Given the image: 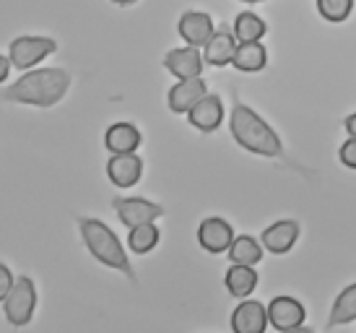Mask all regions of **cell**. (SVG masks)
Wrapping results in <instances>:
<instances>
[{
    "instance_id": "1",
    "label": "cell",
    "mask_w": 356,
    "mask_h": 333,
    "mask_svg": "<svg viewBox=\"0 0 356 333\" xmlns=\"http://www.w3.org/2000/svg\"><path fill=\"white\" fill-rule=\"evenodd\" d=\"M70 88V73L65 68H40L24 73L13 86L3 91L6 102L29 107H55Z\"/></svg>"
},
{
    "instance_id": "2",
    "label": "cell",
    "mask_w": 356,
    "mask_h": 333,
    "mask_svg": "<svg viewBox=\"0 0 356 333\" xmlns=\"http://www.w3.org/2000/svg\"><path fill=\"white\" fill-rule=\"evenodd\" d=\"M229 127H232L234 141L245 151H250V154H257V157H266V159L284 157V141H281V136L257 115L255 109L248 107L239 99H234Z\"/></svg>"
},
{
    "instance_id": "3",
    "label": "cell",
    "mask_w": 356,
    "mask_h": 333,
    "mask_svg": "<svg viewBox=\"0 0 356 333\" xmlns=\"http://www.w3.org/2000/svg\"><path fill=\"white\" fill-rule=\"evenodd\" d=\"M79 232H81V240H83V245L89 250L102 265H107L112 271H120V274L125 276L128 281H138L136 279V271H133V265H130V258L125 253V247L122 242L118 240V235L109 229L102 219H89V216H79Z\"/></svg>"
},
{
    "instance_id": "4",
    "label": "cell",
    "mask_w": 356,
    "mask_h": 333,
    "mask_svg": "<svg viewBox=\"0 0 356 333\" xmlns=\"http://www.w3.org/2000/svg\"><path fill=\"white\" fill-rule=\"evenodd\" d=\"M34 304H37V289L29 276H19L13 286H10L8 297L3 300V313L10 325H26L34 315Z\"/></svg>"
},
{
    "instance_id": "5",
    "label": "cell",
    "mask_w": 356,
    "mask_h": 333,
    "mask_svg": "<svg viewBox=\"0 0 356 333\" xmlns=\"http://www.w3.org/2000/svg\"><path fill=\"white\" fill-rule=\"evenodd\" d=\"M55 49H58V42L50 37H19V40L10 42L8 58L13 63V68L29 70L31 65H37L47 55H52Z\"/></svg>"
},
{
    "instance_id": "6",
    "label": "cell",
    "mask_w": 356,
    "mask_h": 333,
    "mask_svg": "<svg viewBox=\"0 0 356 333\" xmlns=\"http://www.w3.org/2000/svg\"><path fill=\"white\" fill-rule=\"evenodd\" d=\"M305 315H307L305 304L299 302V300H294V297H286V294L270 300V304H268V320H270V325L281 333L302 331Z\"/></svg>"
},
{
    "instance_id": "7",
    "label": "cell",
    "mask_w": 356,
    "mask_h": 333,
    "mask_svg": "<svg viewBox=\"0 0 356 333\" xmlns=\"http://www.w3.org/2000/svg\"><path fill=\"white\" fill-rule=\"evenodd\" d=\"M112 208L118 211V219L128 229L156 222L159 216H164V206L146 201V198H112Z\"/></svg>"
},
{
    "instance_id": "8",
    "label": "cell",
    "mask_w": 356,
    "mask_h": 333,
    "mask_svg": "<svg viewBox=\"0 0 356 333\" xmlns=\"http://www.w3.org/2000/svg\"><path fill=\"white\" fill-rule=\"evenodd\" d=\"M198 242L206 253H227L229 245L234 242V229L227 219L221 216H211V219H203L198 226Z\"/></svg>"
},
{
    "instance_id": "9",
    "label": "cell",
    "mask_w": 356,
    "mask_h": 333,
    "mask_svg": "<svg viewBox=\"0 0 356 333\" xmlns=\"http://www.w3.org/2000/svg\"><path fill=\"white\" fill-rule=\"evenodd\" d=\"M206 94H208V86L200 76H195V79H177V84L169 88V97H167L169 109L175 115H188L190 109L195 107Z\"/></svg>"
},
{
    "instance_id": "10",
    "label": "cell",
    "mask_w": 356,
    "mask_h": 333,
    "mask_svg": "<svg viewBox=\"0 0 356 333\" xmlns=\"http://www.w3.org/2000/svg\"><path fill=\"white\" fill-rule=\"evenodd\" d=\"M270 325L268 320V307L257 300H248L239 302L232 313V331L234 333H263Z\"/></svg>"
},
{
    "instance_id": "11",
    "label": "cell",
    "mask_w": 356,
    "mask_h": 333,
    "mask_svg": "<svg viewBox=\"0 0 356 333\" xmlns=\"http://www.w3.org/2000/svg\"><path fill=\"white\" fill-rule=\"evenodd\" d=\"M177 31L179 37L193 45V47H206L208 40L213 37V19L203 13V10H188V13H182L179 16V24H177Z\"/></svg>"
},
{
    "instance_id": "12",
    "label": "cell",
    "mask_w": 356,
    "mask_h": 333,
    "mask_svg": "<svg viewBox=\"0 0 356 333\" xmlns=\"http://www.w3.org/2000/svg\"><path fill=\"white\" fill-rule=\"evenodd\" d=\"M203 55H200L198 47H177V49H169L164 55V68L175 76V79H195L203 73Z\"/></svg>"
},
{
    "instance_id": "13",
    "label": "cell",
    "mask_w": 356,
    "mask_h": 333,
    "mask_svg": "<svg viewBox=\"0 0 356 333\" xmlns=\"http://www.w3.org/2000/svg\"><path fill=\"white\" fill-rule=\"evenodd\" d=\"M143 175V159L136 151L128 154H112L107 162V177L118 187H133Z\"/></svg>"
},
{
    "instance_id": "14",
    "label": "cell",
    "mask_w": 356,
    "mask_h": 333,
    "mask_svg": "<svg viewBox=\"0 0 356 333\" xmlns=\"http://www.w3.org/2000/svg\"><path fill=\"white\" fill-rule=\"evenodd\" d=\"M237 37L234 31H229V26H221V29L213 31V37L208 40V45L203 47V60L213 68H224L234 60V52H237Z\"/></svg>"
},
{
    "instance_id": "15",
    "label": "cell",
    "mask_w": 356,
    "mask_h": 333,
    "mask_svg": "<svg viewBox=\"0 0 356 333\" xmlns=\"http://www.w3.org/2000/svg\"><path fill=\"white\" fill-rule=\"evenodd\" d=\"M188 120L200 133H213L224 120V102L218 94H206L195 107L188 112Z\"/></svg>"
},
{
    "instance_id": "16",
    "label": "cell",
    "mask_w": 356,
    "mask_h": 333,
    "mask_svg": "<svg viewBox=\"0 0 356 333\" xmlns=\"http://www.w3.org/2000/svg\"><path fill=\"white\" fill-rule=\"evenodd\" d=\"M297 240H299V224L294 219H281L276 224L266 226V232H263V247L273 255L289 253L291 247L297 245Z\"/></svg>"
},
{
    "instance_id": "17",
    "label": "cell",
    "mask_w": 356,
    "mask_h": 333,
    "mask_svg": "<svg viewBox=\"0 0 356 333\" xmlns=\"http://www.w3.org/2000/svg\"><path fill=\"white\" fill-rule=\"evenodd\" d=\"M104 146L109 148V154H128L140 146V133L133 123H115L107 127L104 133Z\"/></svg>"
},
{
    "instance_id": "18",
    "label": "cell",
    "mask_w": 356,
    "mask_h": 333,
    "mask_svg": "<svg viewBox=\"0 0 356 333\" xmlns=\"http://www.w3.org/2000/svg\"><path fill=\"white\" fill-rule=\"evenodd\" d=\"M224 284H227L229 294L232 297H239V300H245L250 294L255 292L257 286V271L252 265H245V263H232L227 271V279H224Z\"/></svg>"
},
{
    "instance_id": "19",
    "label": "cell",
    "mask_w": 356,
    "mask_h": 333,
    "mask_svg": "<svg viewBox=\"0 0 356 333\" xmlns=\"http://www.w3.org/2000/svg\"><path fill=\"white\" fill-rule=\"evenodd\" d=\"M268 63V49L260 45V42H239L237 52H234V60L232 65L242 73H257L263 70Z\"/></svg>"
},
{
    "instance_id": "20",
    "label": "cell",
    "mask_w": 356,
    "mask_h": 333,
    "mask_svg": "<svg viewBox=\"0 0 356 333\" xmlns=\"http://www.w3.org/2000/svg\"><path fill=\"white\" fill-rule=\"evenodd\" d=\"M356 320V281L348 284L343 292L336 297V302L330 307V318H327V331L330 328H338V325H346Z\"/></svg>"
},
{
    "instance_id": "21",
    "label": "cell",
    "mask_w": 356,
    "mask_h": 333,
    "mask_svg": "<svg viewBox=\"0 0 356 333\" xmlns=\"http://www.w3.org/2000/svg\"><path fill=\"white\" fill-rule=\"evenodd\" d=\"M227 253L232 263L255 265V263H260V258H263V247H260V242L252 240L250 235H239V237H234V242L229 245Z\"/></svg>"
},
{
    "instance_id": "22",
    "label": "cell",
    "mask_w": 356,
    "mask_h": 333,
    "mask_svg": "<svg viewBox=\"0 0 356 333\" xmlns=\"http://www.w3.org/2000/svg\"><path fill=\"white\" fill-rule=\"evenodd\" d=\"M232 31H234V37H237L239 42H260L266 37L268 26L257 13L245 10V13H239L237 19H234V29Z\"/></svg>"
},
{
    "instance_id": "23",
    "label": "cell",
    "mask_w": 356,
    "mask_h": 333,
    "mask_svg": "<svg viewBox=\"0 0 356 333\" xmlns=\"http://www.w3.org/2000/svg\"><path fill=\"white\" fill-rule=\"evenodd\" d=\"M128 245L136 255L151 253V250L159 245V229L154 226V222L133 226V229H130V235H128Z\"/></svg>"
},
{
    "instance_id": "24",
    "label": "cell",
    "mask_w": 356,
    "mask_h": 333,
    "mask_svg": "<svg viewBox=\"0 0 356 333\" xmlns=\"http://www.w3.org/2000/svg\"><path fill=\"white\" fill-rule=\"evenodd\" d=\"M354 10V0H317V13L330 24L346 21Z\"/></svg>"
},
{
    "instance_id": "25",
    "label": "cell",
    "mask_w": 356,
    "mask_h": 333,
    "mask_svg": "<svg viewBox=\"0 0 356 333\" xmlns=\"http://www.w3.org/2000/svg\"><path fill=\"white\" fill-rule=\"evenodd\" d=\"M338 157H341V164L348 166V169H356V138L348 136L343 141V146L338 151Z\"/></svg>"
},
{
    "instance_id": "26",
    "label": "cell",
    "mask_w": 356,
    "mask_h": 333,
    "mask_svg": "<svg viewBox=\"0 0 356 333\" xmlns=\"http://www.w3.org/2000/svg\"><path fill=\"white\" fill-rule=\"evenodd\" d=\"M13 274H10V268L8 265H3L0 263V302L8 297V292H10V286H13Z\"/></svg>"
},
{
    "instance_id": "27",
    "label": "cell",
    "mask_w": 356,
    "mask_h": 333,
    "mask_svg": "<svg viewBox=\"0 0 356 333\" xmlns=\"http://www.w3.org/2000/svg\"><path fill=\"white\" fill-rule=\"evenodd\" d=\"M10 65H13V63H10V58H6V55H0V84H3V81L8 79Z\"/></svg>"
},
{
    "instance_id": "28",
    "label": "cell",
    "mask_w": 356,
    "mask_h": 333,
    "mask_svg": "<svg viewBox=\"0 0 356 333\" xmlns=\"http://www.w3.org/2000/svg\"><path fill=\"white\" fill-rule=\"evenodd\" d=\"M343 127H346L348 136H354V138H356V112H354V115H348L346 123H343Z\"/></svg>"
},
{
    "instance_id": "29",
    "label": "cell",
    "mask_w": 356,
    "mask_h": 333,
    "mask_svg": "<svg viewBox=\"0 0 356 333\" xmlns=\"http://www.w3.org/2000/svg\"><path fill=\"white\" fill-rule=\"evenodd\" d=\"M112 3H118V6H130V3H136V0H112Z\"/></svg>"
},
{
    "instance_id": "30",
    "label": "cell",
    "mask_w": 356,
    "mask_h": 333,
    "mask_svg": "<svg viewBox=\"0 0 356 333\" xmlns=\"http://www.w3.org/2000/svg\"><path fill=\"white\" fill-rule=\"evenodd\" d=\"M242 3H263V0H242Z\"/></svg>"
}]
</instances>
